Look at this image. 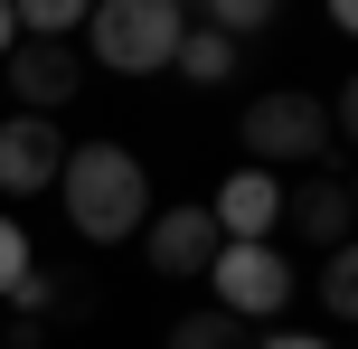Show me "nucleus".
Wrapping results in <instances>:
<instances>
[{
  "mask_svg": "<svg viewBox=\"0 0 358 349\" xmlns=\"http://www.w3.org/2000/svg\"><path fill=\"white\" fill-rule=\"evenodd\" d=\"M170 349H245V321H227L217 302H198V312L170 321Z\"/></svg>",
  "mask_w": 358,
  "mask_h": 349,
  "instance_id": "12",
  "label": "nucleus"
},
{
  "mask_svg": "<svg viewBox=\"0 0 358 349\" xmlns=\"http://www.w3.org/2000/svg\"><path fill=\"white\" fill-rule=\"evenodd\" d=\"M283 218L311 245H349V189L340 180H302V189H283Z\"/></svg>",
  "mask_w": 358,
  "mask_h": 349,
  "instance_id": "9",
  "label": "nucleus"
},
{
  "mask_svg": "<svg viewBox=\"0 0 358 349\" xmlns=\"http://www.w3.org/2000/svg\"><path fill=\"white\" fill-rule=\"evenodd\" d=\"M0 312H10L19 331H38L48 312H66V293H57V274H48V264H29V274H19L10 293H0Z\"/></svg>",
  "mask_w": 358,
  "mask_h": 349,
  "instance_id": "11",
  "label": "nucleus"
},
{
  "mask_svg": "<svg viewBox=\"0 0 358 349\" xmlns=\"http://www.w3.org/2000/svg\"><path fill=\"white\" fill-rule=\"evenodd\" d=\"M179 29H189L179 0H104V10H85V48H94V66H113V76H161Z\"/></svg>",
  "mask_w": 358,
  "mask_h": 349,
  "instance_id": "3",
  "label": "nucleus"
},
{
  "mask_svg": "<svg viewBox=\"0 0 358 349\" xmlns=\"http://www.w3.org/2000/svg\"><path fill=\"white\" fill-rule=\"evenodd\" d=\"M10 48H19V10L0 0V57H10Z\"/></svg>",
  "mask_w": 358,
  "mask_h": 349,
  "instance_id": "18",
  "label": "nucleus"
},
{
  "mask_svg": "<svg viewBox=\"0 0 358 349\" xmlns=\"http://www.w3.org/2000/svg\"><path fill=\"white\" fill-rule=\"evenodd\" d=\"M29 264H38V255H29V227H10V218H0V293H10Z\"/></svg>",
  "mask_w": 358,
  "mask_h": 349,
  "instance_id": "16",
  "label": "nucleus"
},
{
  "mask_svg": "<svg viewBox=\"0 0 358 349\" xmlns=\"http://www.w3.org/2000/svg\"><path fill=\"white\" fill-rule=\"evenodd\" d=\"M76 29H85V10H76V0H29V10H19V38H57V48H66Z\"/></svg>",
  "mask_w": 358,
  "mask_h": 349,
  "instance_id": "15",
  "label": "nucleus"
},
{
  "mask_svg": "<svg viewBox=\"0 0 358 349\" xmlns=\"http://www.w3.org/2000/svg\"><path fill=\"white\" fill-rule=\"evenodd\" d=\"M57 189H66V227L85 245H123V236H142V218H151V180H142V161H132L123 142L66 151Z\"/></svg>",
  "mask_w": 358,
  "mask_h": 349,
  "instance_id": "1",
  "label": "nucleus"
},
{
  "mask_svg": "<svg viewBox=\"0 0 358 349\" xmlns=\"http://www.w3.org/2000/svg\"><path fill=\"white\" fill-rule=\"evenodd\" d=\"M198 29H217L236 48V38H255V29H273V0H208V19H198Z\"/></svg>",
  "mask_w": 358,
  "mask_h": 349,
  "instance_id": "13",
  "label": "nucleus"
},
{
  "mask_svg": "<svg viewBox=\"0 0 358 349\" xmlns=\"http://www.w3.org/2000/svg\"><path fill=\"white\" fill-rule=\"evenodd\" d=\"M321 312L330 321L358 312V255H349V245H330V264H321Z\"/></svg>",
  "mask_w": 358,
  "mask_h": 349,
  "instance_id": "14",
  "label": "nucleus"
},
{
  "mask_svg": "<svg viewBox=\"0 0 358 349\" xmlns=\"http://www.w3.org/2000/svg\"><path fill=\"white\" fill-rule=\"evenodd\" d=\"M142 245H151V274H170V283H189V274L217 264L208 208H161V218H142Z\"/></svg>",
  "mask_w": 358,
  "mask_h": 349,
  "instance_id": "8",
  "label": "nucleus"
},
{
  "mask_svg": "<svg viewBox=\"0 0 358 349\" xmlns=\"http://www.w3.org/2000/svg\"><path fill=\"white\" fill-rule=\"evenodd\" d=\"M170 76H189V85H227V76H236V48H227L217 29H198V19H189L179 48H170Z\"/></svg>",
  "mask_w": 358,
  "mask_h": 349,
  "instance_id": "10",
  "label": "nucleus"
},
{
  "mask_svg": "<svg viewBox=\"0 0 358 349\" xmlns=\"http://www.w3.org/2000/svg\"><path fill=\"white\" fill-rule=\"evenodd\" d=\"M255 349H330V340H311V331H273V340H255Z\"/></svg>",
  "mask_w": 358,
  "mask_h": 349,
  "instance_id": "17",
  "label": "nucleus"
},
{
  "mask_svg": "<svg viewBox=\"0 0 358 349\" xmlns=\"http://www.w3.org/2000/svg\"><path fill=\"white\" fill-rule=\"evenodd\" d=\"M208 227H217V245H273V227H283V180L273 170H227L217 180V199H208Z\"/></svg>",
  "mask_w": 358,
  "mask_h": 349,
  "instance_id": "5",
  "label": "nucleus"
},
{
  "mask_svg": "<svg viewBox=\"0 0 358 349\" xmlns=\"http://www.w3.org/2000/svg\"><path fill=\"white\" fill-rule=\"evenodd\" d=\"M66 132L38 123V113H10L0 123V199H38V189H57V170H66Z\"/></svg>",
  "mask_w": 358,
  "mask_h": 349,
  "instance_id": "6",
  "label": "nucleus"
},
{
  "mask_svg": "<svg viewBox=\"0 0 358 349\" xmlns=\"http://www.w3.org/2000/svg\"><path fill=\"white\" fill-rule=\"evenodd\" d=\"M0 85L19 94V113H38V123H48V113L66 104L85 76H76V48H57V38H19V48L0 57Z\"/></svg>",
  "mask_w": 358,
  "mask_h": 349,
  "instance_id": "7",
  "label": "nucleus"
},
{
  "mask_svg": "<svg viewBox=\"0 0 358 349\" xmlns=\"http://www.w3.org/2000/svg\"><path fill=\"white\" fill-rule=\"evenodd\" d=\"M208 283H217V312L227 321H273L292 302V255L283 245H217Z\"/></svg>",
  "mask_w": 358,
  "mask_h": 349,
  "instance_id": "4",
  "label": "nucleus"
},
{
  "mask_svg": "<svg viewBox=\"0 0 358 349\" xmlns=\"http://www.w3.org/2000/svg\"><path fill=\"white\" fill-rule=\"evenodd\" d=\"M245 151H255V170L283 180L292 161H330V151H340V123H330L321 94L273 85V94H255V104H245Z\"/></svg>",
  "mask_w": 358,
  "mask_h": 349,
  "instance_id": "2",
  "label": "nucleus"
}]
</instances>
